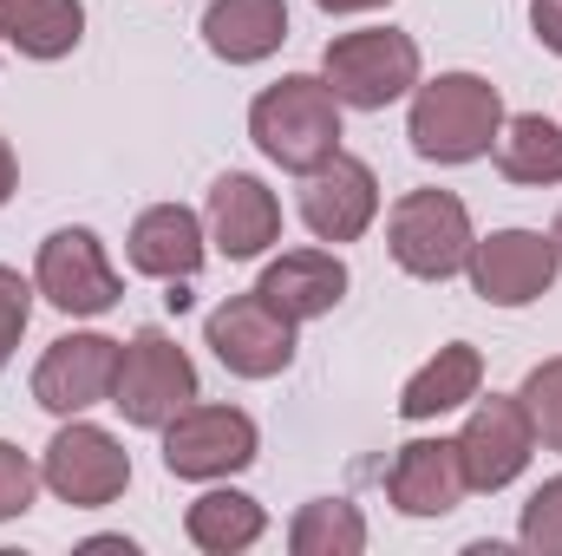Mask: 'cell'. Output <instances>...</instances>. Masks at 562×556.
<instances>
[{
    "instance_id": "9a60e30c",
    "label": "cell",
    "mask_w": 562,
    "mask_h": 556,
    "mask_svg": "<svg viewBox=\"0 0 562 556\" xmlns=\"http://www.w3.org/2000/svg\"><path fill=\"white\" fill-rule=\"evenodd\" d=\"M386 498L406 518H445L464 498V465H458V438H413L400 445V458L386 465Z\"/></svg>"
},
{
    "instance_id": "7c38bea8",
    "label": "cell",
    "mask_w": 562,
    "mask_h": 556,
    "mask_svg": "<svg viewBox=\"0 0 562 556\" xmlns=\"http://www.w3.org/2000/svg\"><path fill=\"white\" fill-rule=\"evenodd\" d=\"M530 452H537V432H530L524 400H504V393L477 400L471 419H464V432H458L464 491H504L510 478H524Z\"/></svg>"
},
{
    "instance_id": "4316f807",
    "label": "cell",
    "mask_w": 562,
    "mask_h": 556,
    "mask_svg": "<svg viewBox=\"0 0 562 556\" xmlns=\"http://www.w3.org/2000/svg\"><path fill=\"white\" fill-rule=\"evenodd\" d=\"M40 485H46V478L33 471V458H26L20 445H7V438H0V524H7V518H20V511L33 504V491H40Z\"/></svg>"
},
{
    "instance_id": "83f0119b",
    "label": "cell",
    "mask_w": 562,
    "mask_h": 556,
    "mask_svg": "<svg viewBox=\"0 0 562 556\" xmlns=\"http://www.w3.org/2000/svg\"><path fill=\"white\" fill-rule=\"evenodd\" d=\"M530 26L550 53H562V0H530Z\"/></svg>"
},
{
    "instance_id": "30bf717a",
    "label": "cell",
    "mask_w": 562,
    "mask_h": 556,
    "mask_svg": "<svg viewBox=\"0 0 562 556\" xmlns=\"http://www.w3.org/2000/svg\"><path fill=\"white\" fill-rule=\"evenodd\" d=\"M256 465V419L236 407H183L164 425V471L170 478H229Z\"/></svg>"
},
{
    "instance_id": "9c48e42d",
    "label": "cell",
    "mask_w": 562,
    "mask_h": 556,
    "mask_svg": "<svg viewBox=\"0 0 562 556\" xmlns=\"http://www.w3.org/2000/svg\"><path fill=\"white\" fill-rule=\"evenodd\" d=\"M203 341H210V354H216L236 380H276L281 367L294 360V321L276 314L262 294H236V301L210 308Z\"/></svg>"
},
{
    "instance_id": "44dd1931",
    "label": "cell",
    "mask_w": 562,
    "mask_h": 556,
    "mask_svg": "<svg viewBox=\"0 0 562 556\" xmlns=\"http://www.w3.org/2000/svg\"><path fill=\"white\" fill-rule=\"evenodd\" d=\"M183 531H190L196 551L236 556V551H249V544L269 531V518H262V504L243 498V491H203V498L183 511Z\"/></svg>"
},
{
    "instance_id": "4fadbf2b",
    "label": "cell",
    "mask_w": 562,
    "mask_h": 556,
    "mask_svg": "<svg viewBox=\"0 0 562 556\" xmlns=\"http://www.w3.org/2000/svg\"><path fill=\"white\" fill-rule=\"evenodd\" d=\"M373 216H380V177H373V164L334 151L327 164L307 170V184H301V223L321 243H353V236L373 230Z\"/></svg>"
},
{
    "instance_id": "7a4b0ae2",
    "label": "cell",
    "mask_w": 562,
    "mask_h": 556,
    "mask_svg": "<svg viewBox=\"0 0 562 556\" xmlns=\"http://www.w3.org/2000/svg\"><path fill=\"white\" fill-rule=\"evenodd\" d=\"M249 138L262 144L269 164L307 177L314 164H327L340 151V99L327 92V79L288 73L249 105Z\"/></svg>"
},
{
    "instance_id": "2e32d148",
    "label": "cell",
    "mask_w": 562,
    "mask_h": 556,
    "mask_svg": "<svg viewBox=\"0 0 562 556\" xmlns=\"http://www.w3.org/2000/svg\"><path fill=\"white\" fill-rule=\"evenodd\" d=\"M256 294H262L276 314H288L294 327H301V321H321V314H334L340 294H347V263H340L334 249H288V256H276V263L262 269Z\"/></svg>"
},
{
    "instance_id": "ba28073f",
    "label": "cell",
    "mask_w": 562,
    "mask_h": 556,
    "mask_svg": "<svg viewBox=\"0 0 562 556\" xmlns=\"http://www.w3.org/2000/svg\"><path fill=\"white\" fill-rule=\"evenodd\" d=\"M33 288L59 308V314H112L125 281L112 269L105 243L92 230H53L40 243V263H33Z\"/></svg>"
},
{
    "instance_id": "3957f363",
    "label": "cell",
    "mask_w": 562,
    "mask_h": 556,
    "mask_svg": "<svg viewBox=\"0 0 562 556\" xmlns=\"http://www.w3.org/2000/svg\"><path fill=\"white\" fill-rule=\"evenodd\" d=\"M321 79L340 105L353 112H386L393 99H406L419 86V40L400 26H360L327 40L321 53Z\"/></svg>"
},
{
    "instance_id": "ac0fdd59",
    "label": "cell",
    "mask_w": 562,
    "mask_h": 556,
    "mask_svg": "<svg viewBox=\"0 0 562 556\" xmlns=\"http://www.w3.org/2000/svg\"><path fill=\"white\" fill-rule=\"evenodd\" d=\"M203 40L229 66H256L288 40V0H210Z\"/></svg>"
},
{
    "instance_id": "5bb4252c",
    "label": "cell",
    "mask_w": 562,
    "mask_h": 556,
    "mask_svg": "<svg viewBox=\"0 0 562 556\" xmlns=\"http://www.w3.org/2000/svg\"><path fill=\"white\" fill-rule=\"evenodd\" d=\"M281 236V203L276 190L249 170H229L210 184V243L229 256V263H249L262 256L269 243Z\"/></svg>"
},
{
    "instance_id": "8fae6325",
    "label": "cell",
    "mask_w": 562,
    "mask_h": 556,
    "mask_svg": "<svg viewBox=\"0 0 562 556\" xmlns=\"http://www.w3.org/2000/svg\"><path fill=\"white\" fill-rule=\"evenodd\" d=\"M119 347L125 341H105V334H59L40 354V367H33V400L59 419H79L86 407L112 400V387H119Z\"/></svg>"
},
{
    "instance_id": "f1b7e54d",
    "label": "cell",
    "mask_w": 562,
    "mask_h": 556,
    "mask_svg": "<svg viewBox=\"0 0 562 556\" xmlns=\"http://www.w3.org/2000/svg\"><path fill=\"white\" fill-rule=\"evenodd\" d=\"M13 177H20V164H13V144L0 138V203L13 197Z\"/></svg>"
},
{
    "instance_id": "e0dca14e",
    "label": "cell",
    "mask_w": 562,
    "mask_h": 556,
    "mask_svg": "<svg viewBox=\"0 0 562 556\" xmlns=\"http://www.w3.org/2000/svg\"><path fill=\"white\" fill-rule=\"evenodd\" d=\"M125 256H132V269H138V276L183 281V276H196V269H203L210 243H203V223H196V210H183V203H150L138 223H132V243H125Z\"/></svg>"
},
{
    "instance_id": "7402d4cb",
    "label": "cell",
    "mask_w": 562,
    "mask_h": 556,
    "mask_svg": "<svg viewBox=\"0 0 562 556\" xmlns=\"http://www.w3.org/2000/svg\"><path fill=\"white\" fill-rule=\"evenodd\" d=\"M497 170L510 184H562V125L543 112H524V119H504L497 132Z\"/></svg>"
},
{
    "instance_id": "ffe728a7",
    "label": "cell",
    "mask_w": 562,
    "mask_h": 556,
    "mask_svg": "<svg viewBox=\"0 0 562 556\" xmlns=\"http://www.w3.org/2000/svg\"><path fill=\"white\" fill-rule=\"evenodd\" d=\"M477 380H484V360H477V347H471V341H451V347H438L419 374L406 380V393H400V413H406V419H438V413H451V407L477 400Z\"/></svg>"
},
{
    "instance_id": "8992f818",
    "label": "cell",
    "mask_w": 562,
    "mask_h": 556,
    "mask_svg": "<svg viewBox=\"0 0 562 556\" xmlns=\"http://www.w3.org/2000/svg\"><path fill=\"white\" fill-rule=\"evenodd\" d=\"M40 478H46V491H53L59 504L99 511V504L125 498V485H132V452H125L105 425L72 419V425L53 432V445H46V458H40Z\"/></svg>"
},
{
    "instance_id": "277c9868",
    "label": "cell",
    "mask_w": 562,
    "mask_h": 556,
    "mask_svg": "<svg viewBox=\"0 0 562 556\" xmlns=\"http://www.w3.org/2000/svg\"><path fill=\"white\" fill-rule=\"evenodd\" d=\"M386 243H393V263L419 281H445L471 263V210L451 197V190H406L393 203V223H386Z\"/></svg>"
},
{
    "instance_id": "6da1fadb",
    "label": "cell",
    "mask_w": 562,
    "mask_h": 556,
    "mask_svg": "<svg viewBox=\"0 0 562 556\" xmlns=\"http://www.w3.org/2000/svg\"><path fill=\"white\" fill-rule=\"evenodd\" d=\"M497 132H504V99L477 73H438L431 86H419L413 125H406L425 164H471L497 144Z\"/></svg>"
},
{
    "instance_id": "cb8c5ba5",
    "label": "cell",
    "mask_w": 562,
    "mask_h": 556,
    "mask_svg": "<svg viewBox=\"0 0 562 556\" xmlns=\"http://www.w3.org/2000/svg\"><path fill=\"white\" fill-rule=\"evenodd\" d=\"M524 413H530V432L550 445V452H562V354L557 360H543V367H530V380H524Z\"/></svg>"
},
{
    "instance_id": "d6986e66",
    "label": "cell",
    "mask_w": 562,
    "mask_h": 556,
    "mask_svg": "<svg viewBox=\"0 0 562 556\" xmlns=\"http://www.w3.org/2000/svg\"><path fill=\"white\" fill-rule=\"evenodd\" d=\"M86 33L79 0H0V40L26 59H66Z\"/></svg>"
},
{
    "instance_id": "484cf974",
    "label": "cell",
    "mask_w": 562,
    "mask_h": 556,
    "mask_svg": "<svg viewBox=\"0 0 562 556\" xmlns=\"http://www.w3.org/2000/svg\"><path fill=\"white\" fill-rule=\"evenodd\" d=\"M33 294H40L33 281L0 263V367L13 360V347H20V334H26V321H33Z\"/></svg>"
},
{
    "instance_id": "f546056e",
    "label": "cell",
    "mask_w": 562,
    "mask_h": 556,
    "mask_svg": "<svg viewBox=\"0 0 562 556\" xmlns=\"http://www.w3.org/2000/svg\"><path fill=\"white\" fill-rule=\"evenodd\" d=\"M314 7H327V13H367V7H393V0H314Z\"/></svg>"
},
{
    "instance_id": "52a82bcc",
    "label": "cell",
    "mask_w": 562,
    "mask_h": 556,
    "mask_svg": "<svg viewBox=\"0 0 562 556\" xmlns=\"http://www.w3.org/2000/svg\"><path fill=\"white\" fill-rule=\"evenodd\" d=\"M557 269H562V249L543 230H491L484 243H471V263H464L471 288L491 308H530L537 294L557 288Z\"/></svg>"
},
{
    "instance_id": "4dcf8cb0",
    "label": "cell",
    "mask_w": 562,
    "mask_h": 556,
    "mask_svg": "<svg viewBox=\"0 0 562 556\" xmlns=\"http://www.w3.org/2000/svg\"><path fill=\"white\" fill-rule=\"evenodd\" d=\"M550 236H557V249H562V216H557V230H550Z\"/></svg>"
},
{
    "instance_id": "603a6c76",
    "label": "cell",
    "mask_w": 562,
    "mask_h": 556,
    "mask_svg": "<svg viewBox=\"0 0 562 556\" xmlns=\"http://www.w3.org/2000/svg\"><path fill=\"white\" fill-rule=\"evenodd\" d=\"M288 551L294 556H360L367 551V518H360V504H347V498H314V504H301L294 524H288Z\"/></svg>"
},
{
    "instance_id": "d4e9b609",
    "label": "cell",
    "mask_w": 562,
    "mask_h": 556,
    "mask_svg": "<svg viewBox=\"0 0 562 556\" xmlns=\"http://www.w3.org/2000/svg\"><path fill=\"white\" fill-rule=\"evenodd\" d=\"M517 537H524V551H537V556H562V478L530 491Z\"/></svg>"
},
{
    "instance_id": "5b68a950",
    "label": "cell",
    "mask_w": 562,
    "mask_h": 556,
    "mask_svg": "<svg viewBox=\"0 0 562 556\" xmlns=\"http://www.w3.org/2000/svg\"><path fill=\"white\" fill-rule=\"evenodd\" d=\"M112 407L132 419V425L164 432L183 407H196V367H190V354H183L170 334H157V327L132 334V341L119 347V387H112Z\"/></svg>"
}]
</instances>
